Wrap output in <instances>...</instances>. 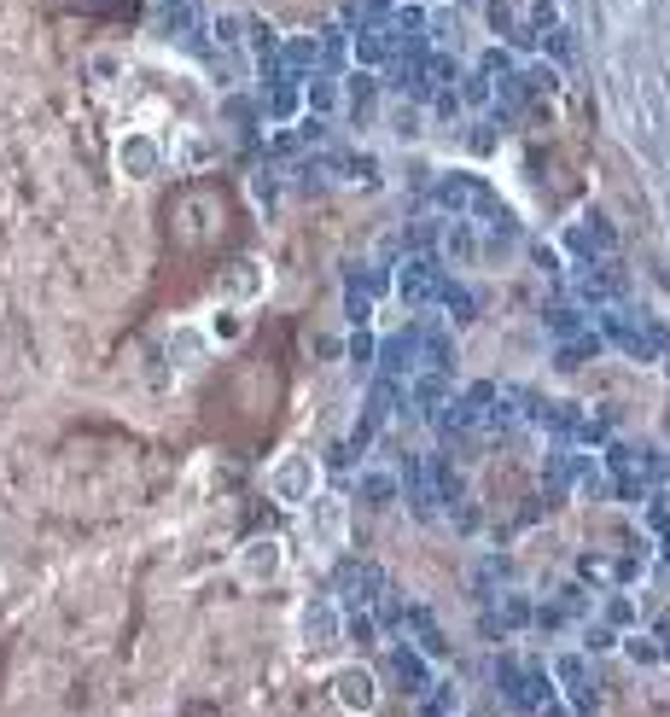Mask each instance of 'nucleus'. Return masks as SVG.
<instances>
[{"label":"nucleus","mask_w":670,"mask_h":717,"mask_svg":"<svg viewBox=\"0 0 670 717\" xmlns=\"http://www.w3.org/2000/svg\"><path fill=\"white\" fill-rule=\"evenodd\" d=\"M601 339H612L618 350H630L641 362H653V356H670V333L659 321H647V315H624L618 304L601 309Z\"/></svg>","instance_id":"nucleus-1"},{"label":"nucleus","mask_w":670,"mask_h":717,"mask_svg":"<svg viewBox=\"0 0 670 717\" xmlns=\"http://www.w3.org/2000/svg\"><path fill=\"white\" fill-rule=\"evenodd\" d=\"M496 671V688H502L507 712H536L542 700H554V683H548V671H536V665H519V659H496L490 665Z\"/></svg>","instance_id":"nucleus-2"},{"label":"nucleus","mask_w":670,"mask_h":717,"mask_svg":"<svg viewBox=\"0 0 670 717\" xmlns=\"http://www.w3.org/2000/svg\"><path fill=\"white\" fill-rule=\"evenodd\" d=\"M496 397H502V391H496L490 379L467 385L461 397H449V403H443V414H437V432H443V438L455 444L461 432H472V426H484V420H490V403H496Z\"/></svg>","instance_id":"nucleus-3"},{"label":"nucleus","mask_w":670,"mask_h":717,"mask_svg":"<svg viewBox=\"0 0 670 717\" xmlns=\"http://www.w3.org/2000/svg\"><path fill=\"white\" fill-rule=\"evenodd\" d=\"M443 280H449V274H443V263H437L432 251H414V257L402 263V274H397L402 298H408L414 309H432L437 292H443Z\"/></svg>","instance_id":"nucleus-4"},{"label":"nucleus","mask_w":670,"mask_h":717,"mask_svg":"<svg viewBox=\"0 0 670 717\" xmlns=\"http://www.w3.org/2000/svg\"><path fill=\"white\" fill-rule=\"evenodd\" d=\"M420 374V327H402L379 344V379H414Z\"/></svg>","instance_id":"nucleus-5"},{"label":"nucleus","mask_w":670,"mask_h":717,"mask_svg":"<svg viewBox=\"0 0 670 717\" xmlns=\"http://www.w3.org/2000/svg\"><path fill=\"white\" fill-rule=\"evenodd\" d=\"M554 677L566 683L571 712H577V717H595V712H601V700H595V688H589V659H583V653H560V659H554Z\"/></svg>","instance_id":"nucleus-6"},{"label":"nucleus","mask_w":670,"mask_h":717,"mask_svg":"<svg viewBox=\"0 0 670 717\" xmlns=\"http://www.w3.org/2000/svg\"><path fill=\"white\" fill-rule=\"evenodd\" d=\"M606 467H612V490H618L624 502H641V496H647L641 449H630V444H606Z\"/></svg>","instance_id":"nucleus-7"},{"label":"nucleus","mask_w":670,"mask_h":717,"mask_svg":"<svg viewBox=\"0 0 670 717\" xmlns=\"http://www.w3.org/2000/svg\"><path fill=\"white\" fill-rule=\"evenodd\" d=\"M577 286H583V298H589V304H618V298H624V269H618V263H612V257H595V263H589V269H583V280H577Z\"/></svg>","instance_id":"nucleus-8"},{"label":"nucleus","mask_w":670,"mask_h":717,"mask_svg":"<svg viewBox=\"0 0 670 717\" xmlns=\"http://www.w3.org/2000/svg\"><path fill=\"white\" fill-rule=\"evenodd\" d=\"M426 478H432L437 508L461 513V502H467V478L455 473V461H449V455H432V461H426Z\"/></svg>","instance_id":"nucleus-9"},{"label":"nucleus","mask_w":670,"mask_h":717,"mask_svg":"<svg viewBox=\"0 0 670 717\" xmlns=\"http://www.w3.org/2000/svg\"><path fill=\"white\" fill-rule=\"evenodd\" d=\"M443 403H449V374H414V385H408V409L420 414V420H437L443 414Z\"/></svg>","instance_id":"nucleus-10"},{"label":"nucleus","mask_w":670,"mask_h":717,"mask_svg":"<svg viewBox=\"0 0 670 717\" xmlns=\"http://www.w3.org/2000/svg\"><path fill=\"white\" fill-rule=\"evenodd\" d=\"M391 677H397L408 694H426V688H432V659L420 648H391Z\"/></svg>","instance_id":"nucleus-11"},{"label":"nucleus","mask_w":670,"mask_h":717,"mask_svg":"<svg viewBox=\"0 0 670 717\" xmlns=\"http://www.w3.org/2000/svg\"><path fill=\"white\" fill-rule=\"evenodd\" d=\"M408 630H414V648L426 653V659H449V636H443V624L432 618V607H408Z\"/></svg>","instance_id":"nucleus-12"},{"label":"nucleus","mask_w":670,"mask_h":717,"mask_svg":"<svg viewBox=\"0 0 670 717\" xmlns=\"http://www.w3.org/2000/svg\"><path fill=\"white\" fill-rule=\"evenodd\" d=\"M402 490H408V508L420 513V519H437V496H432V478H426V461H420V455L402 467Z\"/></svg>","instance_id":"nucleus-13"},{"label":"nucleus","mask_w":670,"mask_h":717,"mask_svg":"<svg viewBox=\"0 0 670 717\" xmlns=\"http://www.w3.org/2000/svg\"><path fill=\"white\" fill-rule=\"evenodd\" d=\"M379 583H385V578H379L373 566H356V560L338 572V589H344V601H350V607H368V601H379V595H373Z\"/></svg>","instance_id":"nucleus-14"},{"label":"nucleus","mask_w":670,"mask_h":717,"mask_svg":"<svg viewBox=\"0 0 670 717\" xmlns=\"http://www.w3.org/2000/svg\"><path fill=\"white\" fill-rule=\"evenodd\" d=\"M356 53H362V65H391L402 53V41L385 24H373V30H362V41H356Z\"/></svg>","instance_id":"nucleus-15"},{"label":"nucleus","mask_w":670,"mask_h":717,"mask_svg":"<svg viewBox=\"0 0 670 717\" xmlns=\"http://www.w3.org/2000/svg\"><path fill=\"white\" fill-rule=\"evenodd\" d=\"M333 688H338V700H344L350 712H373V694H379V688H373L368 671H338Z\"/></svg>","instance_id":"nucleus-16"},{"label":"nucleus","mask_w":670,"mask_h":717,"mask_svg":"<svg viewBox=\"0 0 670 717\" xmlns=\"http://www.w3.org/2000/svg\"><path fill=\"white\" fill-rule=\"evenodd\" d=\"M490 618H496L502 630H525V624L536 618V607H531V595H513V589H507V595H496Z\"/></svg>","instance_id":"nucleus-17"},{"label":"nucleus","mask_w":670,"mask_h":717,"mask_svg":"<svg viewBox=\"0 0 670 717\" xmlns=\"http://www.w3.org/2000/svg\"><path fill=\"white\" fill-rule=\"evenodd\" d=\"M437 304L449 309V321H455V327H467V321H478V298H472L467 286H455V280H443Z\"/></svg>","instance_id":"nucleus-18"},{"label":"nucleus","mask_w":670,"mask_h":717,"mask_svg":"<svg viewBox=\"0 0 670 717\" xmlns=\"http://www.w3.org/2000/svg\"><path fill=\"white\" fill-rule=\"evenodd\" d=\"M449 333H432V327H420V368L426 374H449Z\"/></svg>","instance_id":"nucleus-19"},{"label":"nucleus","mask_w":670,"mask_h":717,"mask_svg":"<svg viewBox=\"0 0 670 717\" xmlns=\"http://www.w3.org/2000/svg\"><path fill=\"white\" fill-rule=\"evenodd\" d=\"M542 321H548V333H554V339L566 344V339H577V333H583V309H571V304H554L548 309V315H542Z\"/></svg>","instance_id":"nucleus-20"},{"label":"nucleus","mask_w":670,"mask_h":717,"mask_svg":"<svg viewBox=\"0 0 670 717\" xmlns=\"http://www.w3.org/2000/svg\"><path fill=\"white\" fill-rule=\"evenodd\" d=\"M548 607H554L560 618H583V613H589V589H583V583H566V589H554V601H548Z\"/></svg>","instance_id":"nucleus-21"},{"label":"nucleus","mask_w":670,"mask_h":717,"mask_svg":"<svg viewBox=\"0 0 670 717\" xmlns=\"http://www.w3.org/2000/svg\"><path fill=\"white\" fill-rule=\"evenodd\" d=\"M595 350H601V339H595V333H577V339L560 344V368H583Z\"/></svg>","instance_id":"nucleus-22"},{"label":"nucleus","mask_w":670,"mask_h":717,"mask_svg":"<svg viewBox=\"0 0 670 717\" xmlns=\"http://www.w3.org/2000/svg\"><path fill=\"white\" fill-rule=\"evenodd\" d=\"M391 496H397V478L391 473H368L362 478V502H368V508H385Z\"/></svg>","instance_id":"nucleus-23"},{"label":"nucleus","mask_w":670,"mask_h":717,"mask_svg":"<svg viewBox=\"0 0 670 717\" xmlns=\"http://www.w3.org/2000/svg\"><path fill=\"white\" fill-rule=\"evenodd\" d=\"M496 111H502V117H519V111H525V82H519V70L496 88Z\"/></svg>","instance_id":"nucleus-24"},{"label":"nucleus","mask_w":670,"mask_h":717,"mask_svg":"<svg viewBox=\"0 0 670 717\" xmlns=\"http://www.w3.org/2000/svg\"><path fill=\"white\" fill-rule=\"evenodd\" d=\"M577 578L583 583H612L618 578V566H612L606 554H583V560H577Z\"/></svg>","instance_id":"nucleus-25"},{"label":"nucleus","mask_w":670,"mask_h":717,"mask_svg":"<svg viewBox=\"0 0 670 717\" xmlns=\"http://www.w3.org/2000/svg\"><path fill=\"white\" fill-rule=\"evenodd\" d=\"M519 82H525V100H542V94H554V88H560V76H554V70H548V65L525 70Z\"/></svg>","instance_id":"nucleus-26"},{"label":"nucleus","mask_w":670,"mask_h":717,"mask_svg":"<svg viewBox=\"0 0 670 717\" xmlns=\"http://www.w3.org/2000/svg\"><path fill=\"white\" fill-rule=\"evenodd\" d=\"M461 100H467V105H490V100H496V88H490V76H484V70L461 76Z\"/></svg>","instance_id":"nucleus-27"},{"label":"nucleus","mask_w":670,"mask_h":717,"mask_svg":"<svg viewBox=\"0 0 670 717\" xmlns=\"http://www.w3.org/2000/svg\"><path fill=\"white\" fill-rule=\"evenodd\" d=\"M443 245H449V257H472V251H478V239H472V222L449 228V234H443Z\"/></svg>","instance_id":"nucleus-28"},{"label":"nucleus","mask_w":670,"mask_h":717,"mask_svg":"<svg viewBox=\"0 0 670 717\" xmlns=\"http://www.w3.org/2000/svg\"><path fill=\"white\" fill-rule=\"evenodd\" d=\"M606 624H612V630H630V624H636V607H630L624 595H612V601H606Z\"/></svg>","instance_id":"nucleus-29"},{"label":"nucleus","mask_w":670,"mask_h":717,"mask_svg":"<svg viewBox=\"0 0 670 717\" xmlns=\"http://www.w3.org/2000/svg\"><path fill=\"white\" fill-rule=\"evenodd\" d=\"M624 648H630V659H636V665H659V659H665V653H659V642H647V636H630Z\"/></svg>","instance_id":"nucleus-30"},{"label":"nucleus","mask_w":670,"mask_h":717,"mask_svg":"<svg viewBox=\"0 0 670 717\" xmlns=\"http://www.w3.org/2000/svg\"><path fill=\"white\" fill-rule=\"evenodd\" d=\"M484 76H490V82H496V76H513V59H507V47H490V53H484Z\"/></svg>","instance_id":"nucleus-31"},{"label":"nucleus","mask_w":670,"mask_h":717,"mask_svg":"<svg viewBox=\"0 0 670 717\" xmlns=\"http://www.w3.org/2000/svg\"><path fill=\"white\" fill-rule=\"evenodd\" d=\"M618 648V630L612 624H589V653H612Z\"/></svg>","instance_id":"nucleus-32"},{"label":"nucleus","mask_w":670,"mask_h":717,"mask_svg":"<svg viewBox=\"0 0 670 717\" xmlns=\"http://www.w3.org/2000/svg\"><path fill=\"white\" fill-rule=\"evenodd\" d=\"M432 239H437V222H408V245L414 251H432Z\"/></svg>","instance_id":"nucleus-33"},{"label":"nucleus","mask_w":670,"mask_h":717,"mask_svg":"<svg viewBox=\"0 0 670 717\" xmlns=\"http://www.w3.org/2000/svg\"><path fill=\"white\" fill-rule=\"evenodd\" d=\"M309 630H315L321 648H327V642H333V613H327V607H309Z\"/></svg>","instance_id":"nucleus-34"},{"label":"nucleus","mask_w":670,"mask_h":717,"mask_svg":"<svg viewBox=\"0 0 670 717\" xmlns=\"http://www.w3.org/2000/svg\"><path fill=\"white\" fill-rule=\"evenodd\" d=\"M490 24H496V30H502V35H513V30H519V18H513V12H507L502 0H496V6H490Z\"/></svg>","instance_id":"nucleus-35"},{"label":"nucleus","mask_w":670,"mask_h":717,"mask_svg":"<svg viewBox=\"0 0 670 717\" xmlns=\"http://www.w3.org/2000/svg\"><path fill=\"white\" fill-rule=\"evenodd\" d=\"M368 292H356V286H350V321H356V327H362V321H368Z\"/></svg>","instance_id":"nucleus-36"},{"label":"nucleus","mask_w":670,"mask_h":717,"mask_svg":"<svg viewBox=\"0 0 670 717\" xmlns=\"http://www.w3.org/2000/svg\"><path fill=\"white\" fill-rule=\"evenodd\" d=\"M309 100H315V111H327V105H338V88H333V82H315V94H309Z\"/></svg>","instance_id":"nucleus-37"},{"label":"nucleus","mask_w":670,"mask_h":717,"mask_svg":"<svg viewBox=\"0 0 670 717\" xmlns=\"http://www.w3.org/2000/svg\"><path fill=\"white\" fill-rule=\"evenodd\" d=\"M350 356H356V362H373V356H379V344H373V339H356V344H350Z\"/></svg>","instance_id":"nucleus-38"},{"label":"nucleus","mask_w":670,"mask_h":717,"mask_svg":"<svg viewBox=\"0 0 670 717\" xmlns=\"http://www.w3.org/2000/svg\"><path fill=\"white\" fill-rule=\"evenodd\" d=\"M536 717H571V712L560 706V700H542V706H536Z\"/></svg>","instance_id":"nucleus-39"},{"label":"nucleus","mask_w":670,"mask_h":717,"mask_svg":"<svg viewBox=\"0 0 670 717\" xmlns=\"http://www.w3.org/2000/svg\"><path fill=\"white\" fill-rule=\"evenodd\" d=\"M461 6H478V0H461Z\"/></svg>","instance_id":"nucleus-40"}]
</instances>
